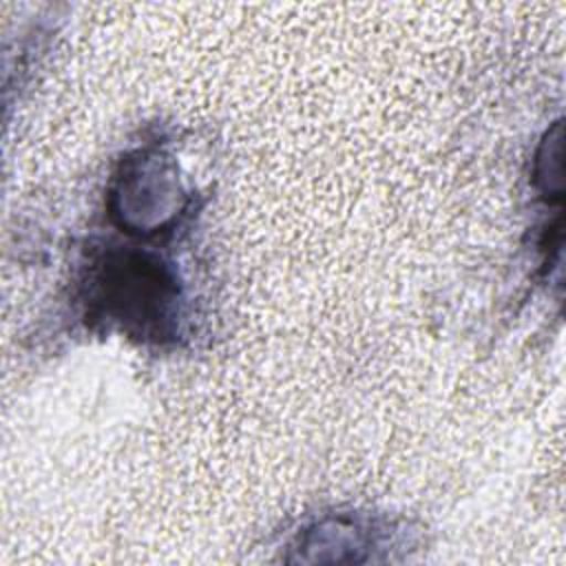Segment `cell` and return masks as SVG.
I'll return each mask as SVG.
<instances>
[{"mask_svg": "<svg viewBox=\"0 0 566 566\" xmlns=\"http://www.w3.org/2000/svg\"><path fill=\"white\" fill-rule=\"evenodd\" d=\"M99 283V301H106V310L119 321L142 325V332L150 325L157 327L168 305L175 301L170 274L161 263L148 256H128L106 263Z\"/></svg>", "mask_w": 566, "mask_h": 566, "instance_id": "cell-1", "label": "cell"}]
</instances>
